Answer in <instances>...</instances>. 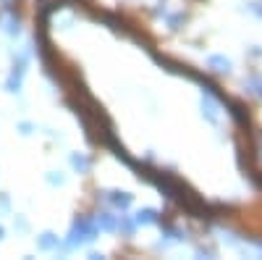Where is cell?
I'll list each match as a JSON object with an SVG mask.
<instances>
[{
    "label": "cell",
    "instance_id": "cell-7",
    "mask_svg": "<svg viewBox=\"0 0 262 260\" xmlns=\"http://www.w3.org/2000/svg\"><path fill=\"white\" fill-rule=\"evenodd\" d=\"M155 221H158V213L149 210V208L137 213V224H144V226H147V224H155Z\"/></svg>",
    "mask_w": 262,
    "mask_h": 260
},
{
    "label": "cell",
    "instance_id": "cell-12",
    "mask_svg": "<svg viewBox=\"0 0 262 260\" xmlns=\"http://www.w3.org/2000/svg\"><path fill=\"white\" fill-rule=\"evenodd\" d=\"M50 184H63V176H60V173H50Z\"/></svg>",
    "mask_w": 262,
    "mask_h": 260
},
{
    "label": "cell",
    "instance_id": "cell-10",
    "mask_svg": "<svg viewBox=\"0 0 262 260\" xmlns=\"http://www.w3.org/2000/svg\"><path fill=\"white\" fill-rule=\"evenodd\" d=\"M71 166L79 168L81 173H84V171H90V161H86L84 155H71Z\"/></svg>",
    "mask_w": 262,
    "mask_h": 260
},
{
    "label": "cell",
    "instance_id": "cell-4",
    "mask_svg": "<svg viewBox=\"0 0 262 260\" xmlns=\"http://www.w3.org/2000/svg\"><path fill=\"white\" fill-rule=\"evenodd\" d=\"M107 200H111L116 208H128L131 205V194L128 192H111V194H107Z\"/></svg>",
    "mask_w": 262,
    "mask_h": 260
},
{
    "label": "cell",
    "instance_id": "cell-6",
    "mask_svg": "<svg viewBox=\"0 0 262 260\" xmlns=\"http://www.w3.org/2000/svg\"><path fill=\"white\" fill-rule=\"evenodd\" d=\"M210 66H212L215 71H228V69H231V61L223 58V55H212V58H210Z\"/></svg>",
    "mask_w": 262,
    "mask_h": 260
},
{
    "label": "cell",
    "instance_id": "cell-3",
    "mask_svg": "<svg viewBox=\"0 0 262 260\" xmlns=\"http://www.w3.org/2000/svg\"><path fill=\"white\" fill-rule=\"evenodd\" d=\"M37 247H39V250H58V236L50 234V231H45V234L37 239Z\"/></svg>",
    "mask_w": 262,
    "mask_h": 260
},
{
    "label": "cell",
    "instance_id": "cell-9",
    "mask_svg": "<svg viewBox=\"0 0 262 260\" xmlns=\"http://www.w3.org/2000/svg\"><path fill=\"white\" fill-rule=\"evenodd\" d=\"M116 229H121L126 236H131V234H134V221H131V218H126V215H121V221L116 224Z\"/></svg>",
    "mask_w": 262,
    "mask_h": 260
},
{
    "label": "cell",
    "instance_id": "cell-14",
    "mask_svg": "<svg viewBox=\"0 0 262 260\" xmlns=\"http://www.w3.org/2000/svg\"><path fill=\"white\" fill-rule=\"evenodd\" d=\"M0 239H3V229H0Z\"/></svg>",
    "mask_w": 262,
    "mask_h": 260
},
{
    "label": "cell",
    "instance_id": "cell-13",
    "mask_svg": "<svg viewBox=\"0 0 262 260\" xmlns=\"http://www.w3.org/2000/svg\"><path fill=\"white\" fill-rule=\"evenodd\" d=\"M21 134H32V124H21Z\"/></svg>",
    "mask_w": 262,
    "mask_h": 260
},
{
    "label": "cell",
    "instance_id": "cell-2",
    "mask_svg": "<svg viewBox=\"0 0 262 260\" xmlns=\"http://www.w3.org/2000/svg\"><path fill=\"white\" fill-rule=\"evenodd\" d=\"M0 24H3V32H6V34H18V32H21V21H18V16L11 13V11L0 13Z\"/></svg>",
    "mask_w": 262,
    "mask_h": 260
},
{
    "label": "cell",
    "instance_id": "cell-1",
    "mask_svg": "<svg viewBox=\"0 0 262 260\" xmlns=\"http://www.w3.org/2000/svg\"><path fill=\"white\" fill-rule=\"evenodd\" d=\"M97 236V224L90 221V218H79L71 229V239H69V247H79L84 242H92Z\"/></svg>",
    "mask_w": 262,
    "mask_h": 260
},
{
    "label": "cell",
    "instance_id": "cell-5",
    "mask_svg": "<svg viewBox=\"0 0 262 260\" xmlns=\"http://www.w3.org/2000/svg\"><path fill=\"white\" fill-rule=\"evenodd\" d=\"M95 224H97V229H105V231H113L118 221L113 218V215H111V213H100V215H97V218H95Z\"/></svg>",
    "mask_w": 262,
    "mask_h": 260
},
{
    "label": "cell",
    "instance_id": "cell-8",
    "mask_svg": "<svg viewBox=\"0 0 262 260\" xmlns=\"http://www.w3.org/2000/svg\"><path fill=\"white\" fill-rule=\"evenodd\" d=\"M202 113H205L210 121H217V108H215V103H212L210 97L202 100Z\"/></svg>",
    "mask_w": 262,
    "mask_h": 260
},
{
    "label": "cell",
    "instance_id": "cell-11",
    "mask_svg": "<svg viewBox=\"0 0 262 260\" xmlns=\"http://www.w3.org/2000/svg\"><path fill=\"white\" fill-rule=\"evenodd\" d=\"M249 87L262 97V74H259V76H252V79H249Z\"/></svg>",
    "mask_w": 262,
    "mask_h": 260
}]
</instances>
